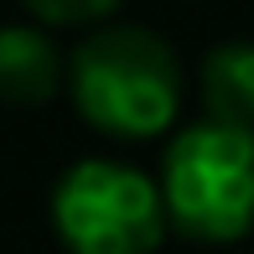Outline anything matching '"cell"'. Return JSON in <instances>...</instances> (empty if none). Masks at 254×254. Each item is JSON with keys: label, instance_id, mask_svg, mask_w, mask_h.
Here are the masks:
<instances>
[{"label": "cell", "instance_id": "1", "mask_svg": "<svg viewBox=\"0 0 254 254\" xmlns=\"http://www.w3.org/2000/svg\"><path fill=\"white\" fill-rule=\"evenodd\" d=\"M73 99L109 135H156L177 114V63L151 31H99L73 57Z\"/></svg>", "mask_w": 254, "mask_h": 254}, {"label": "cell", "instance_id": "2", "mask_svg": "<svg viewBox=\"0 0 254 254\" xmlns=\"http://www.w3.org/2000/svg\"><path fill=\"white\" fill-rule=\"evenodd\" d=\"M161 202L197 239H239L254 223V130L213 120L177 135Z\"/></svg>", "mask_w": 254, "mask_h": 254}, {"label": "cell", "instance_id": "3", "mask_svg": "<svg viewBox=\"0 0 254 254\" xmlns=\"http://www.w3.org/2000/svg\"><path fill=\"white\" fill-rule=\"evenodd\" d=\"M57 234L73 254H151L166 223L156 182L120 161H83L57 187Z\"/></svg>", "mask_w": 254, "mask_h": 254}, {"label": "cell", "instance_id": "4", "mask_svg": "<svg viewBox=\"0 0 254 254\" xmlns=\"http://www.w3.org/2000/svg\"><path fill=\"white\" fill-rule=\"evenodd\" d=\"M63 83L52 42L31 26H5L0 31V99L5 104H42Z\"/></svg>", "mask_w": 254, "mask_h": 254}, {"label": "cell", "instance_id": "5", "mask_svg": "<svg viewBox=\"0 0 254 254\" xmlns=\"http://www.w3.org/2000/svg\"><path fill=\"white\" fill-rule=\"evenodd\" d=\"M202 88L213 104V120L254 130V42L218 47L202 67Z\"/></svg>", "mask_w": 254, "mask_h": 254}, {"label": "cell", "instance_id": "6", "mask_svg": "<svg viewBox=\"0 0 254 254\" xmlns=\"http://www.w3.org/2000/svg\"><path fill=\"white\" fill-rule=\"evenodd\" d=\"M37 16H47V21H63V26H73V21H99V16H109L120 0H26Z\"/></svg>", "mask_w": 254, "mask_h": 254}]
</instances>
